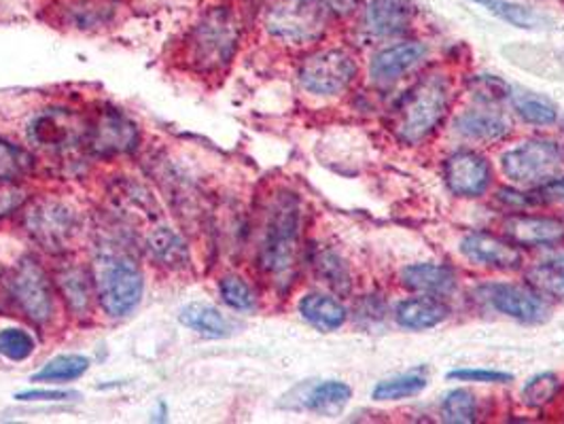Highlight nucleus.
<instances>
[{
  "instance_id": "nucleus-29",
  "label": "nucleus",
  "mask_w": 564,
  "mask_h": 424,
  "mask_svg": "<svg viewBox=\"0 0 564 424\" xmlns=\"http://www.w3.org/2000/svg\"><path fill=\"white\" fill-rule=\"evenodd\" d=\"M34 168V157L24 146L0 137V185L22 183Z\"/></svg>"
},
{
  "instance_id": "nucleus-25",
  "label": "nucleus",
  "mask_w": 564,
  "mask_h": 424,
  "mask_svg": "<svg viewBox=\"0 0 564 424\" xmlns=\"http://www.w3.org/2000/svg\"><path fill=\"white\" fill-rule=\"evenodd\" d=\"M352 396V389L341 380H325L311 387L302 396V407L321 416H338Z\"/></svg>"
},
{
  "instance_id": "nucleus-4",
  "label": "nucleus",
  "mask_w": 564,
  "mask_h": 424,
  "mask_svg": "<svg viewBox=\"0 0 564 424\" xmlns=\"http://www.w3.org/2000/svg\"><path fill=\"white\" fill-rule=\"evenodd\" d=\"M242 36L238 15L229 7H213L185 41V64L202 77L224 73L236 57Z\"/></svg>"
},
{
  "instance_id": "nucleus-36",
  "label": "nucleus",
  "mask_w": 564,
  "mask_h": 424,
  "mask_svg": "<svg viewBox=\"0 0 564 424\" xmlns=\"http://www.w3.org/2000/svg\"><path fill=\"white\" fill-rule=\"evenodd\" d=\"M36 350V339L22 327H4L0 329V357L11 363H22L30 359Z\"/></svg>"
},
{
  "instance_id": "nucleus-27",
  "label": "nucleus",
  "mask_w": 564,
  "mask_h": 424,
  "mask_svg": "<svg viewBox=\"0 0 564 424\" xmlns=\"http://www.w3.org/2000/svg\"><path fill=\"white\" fill-rule=\"evenodd\" d=\"M91 361L84 355H57L52 361H47L43 368L39 369L32 380L34 382H75L79 378H84L89 371Z\"/></svg>"
},
{
  "instance_id": "nucleus-33",
  "label": "nucleus",
  "mask_w": 564,
  "mask_h": 424,
  "mask_svg": "<svg viewBox=\"0 0 564 424\" xmlns=\"http://www.w3.org/2000/svg\"><path fill=\"white\" fill-rule=\"evenodd\" d=\"M561 389H563V382H561V378L556 373H552V371L536 373L522 389V403L527 407L541 410V407L550 405L558 396Z\"/></svg>"
},
{
  "instance_id": "nucleus-38",
  "label": "nucleus",
  "mask_w": 564,
  "mask_h": 424,
  "mask_svg": "<svg viewBox=\"0 0 564 424\" xmlns=\"http://www.w3.org/2000/svg\"><path fill=\"white\" fill-rule=\"evenodd\" d=\"M29 189L22 183H4L0 185V221L24 210L29 204Z\"/></svg>"
},
{
  "instance_id": "nucleus-13",
  "label": "nucleus",
  "mask_w": 564,
  "mask_h": 424,
  "mask_svg": "<svg viewBox=\"0 0 564 424\" xmlns=\"http://www.w3.org/2000/svg\"><path fill=\"white\" fill-rule=\"evenodd\" d=\"M481 302L520 323H541L547 318L545 300L529 284L490 283L478 289Z\"/></svg>"
},
{
  "instance_id": "nucleus-35",
  "label": "nucleus",
  "mask_w": 564,
  "mask_h": 424,
  "mask_svg": "<svg viewBox=\"0 0 564 424\" xmlns=\"http://www.w3.org/2000/svg\"><path fill=\"white\" fill-rule=\"evenodd\" d=\"M442 418L448 424H471L478 421V403L476 396L467 389H454L444 396Z\"/></svg>"
},
{
  "instance_id": "nucleus-37",
  "label": "nucleus",
  "mask_w": 564,
  "mask_h": 424,
  "mask_svg": "<svg viewBox=\"0 0 564 424\" xmlns=\"http://www.w3.org/2000/svg\"><path fill=\"white\" fill-rule=\"evenodd\" d=\"M516 111L531 126H552L558 119L556 107L545 98L533 96V94L516 100Z\"/></svg>"
},
{
  "instance_id": "nucleus-42",
  "label": "nucleus",
  "mask_w": 564,
  "mask_h": 424,
  "mask_svg": "<svg viewBox=\"0 0 564 424\" xmlns=\"http://www.w3.org/2000/svg\"><path fill=\"white\" fill-rule=\"evenodd\" d=\"M497 199L513 213H524L527 208H533L531 194H524V192H518V189H511V187H501L497 192Z\"/></svg>"
},
{
  "instance_id": "nucleus-19",
  "label": "nucleus",
  "mask_w": 564,
  "mask_h": 424,
  "mask_svg": "<svg viewBox=\"0 0 564 424\" xmlns=\"http://www.w3.org/2000/svg\"><path fill=\"white\" fill-rule=\"evenodd\" d=\"M414 11L405 0H367L364 9L366 30L376 39H391L408 32Z\"/></svg>"
},
{
  "instance_id": "nucleus-16",
  "label": "nucleus",
  "mask_w": 564,
  "mask_h": 424,
  "mask_svg": "<svg viewBox=\"0 0 564 424\" xmlns=\"http://www.w3.org/2000/svg\"><path fill=\"white\" fill-rule=\"evenodd\" d=\"M503 233L516 247H556L564 242V219L513 213L503 221Z\"/></svg>"
},
{
  "instance_id": "nucleus-22",
  "label": "nucleus",
  "mask_w": 564,
  "mask_h": 424,
  "mask_svg": "<svg viewBox=\"0 0 564 424\" xmlns=\"http://www.w3.org/2000/svg\"><path fill=\"white\" fill-rule=\"evenodd\" d=\"M456 132L471 141H503L511 132L508 115L495 109H471L456 119Z\"/></svg>"
},
{
  "instance_id": "nucleus-12",
  "label": "nucleus",
  "mask_w": 564,
  "mask_h": 424,
  "mask_svg": "<svg viewBox=\"0 0 564 424\" xmlns=\"http://www.w3.org/2000/svg\"><path fill=\"white\" fill-rule=\"evenodd\" d=\"M57 295L64 302V308L73 318H89L98 306L94 270L79 261H62L52 272Z\"/></svg>"
},
{
  "instance_id": "nucleus-7",
  "label": "nucleus",
  "mask_w": 564,
  "mask_h": 424,
  "mask_svg": "<svg viewBox=\"0 0 564 424\" xmlns=\"http://www.w3.org/2000/svg\"><path fill=\"white\" fill-rule=\"evenodd\" d=\"M9 279L13 308L24 314L32 325L47 329L57 318V289L54 276L34 257H22Z\"/></svg>"
},
{
  "instance_id": "nucleus-34",
  "label": "nucleus",
  "mask_w": 564,
  "mask_h": 424,
  "mask_svg": "<svg viewBox=\"0 0 564 424\" xmlns=\"http://www.w3.org/2000/svg\"><path fill=\"white\" fill-rule=\"evenodd\" d=\"M219 297L227 308L236 312H253L257 308V293L253 286L238 274H227L219 281Z\"/></svg>"
},
{
  "instance_id": "nucleus-43",
  "label": "nucleus",
  "mask_w": 564,
  "mask_h": 424,
  "mask_svg": "<svg viewBox=\"0 0 564 424\" xmlns=\"http://www.w3.org/2000/svg\"><path fill=\"white\" fill-rule=\"evenodd\" d=\"M323 2L334 13V18H348L359 7V0H323Z\"/></svg>"
},
{
  "instance_id": "nucleus-6",
  "label": "nucleus",
  "mask_w": 564,
  "mask_h": 424,
  "mask_svg": "<svg viewBox=\"0 0 564 424\" xmlns=\"http://www.w3.org/2000/svg\"><path fill=\"white\" fill-rule=\"evenodd\" d=\"M22 213L30 240L45 253L68 254L84 231L79 210L56 196L30 199Z\"/></svg>"
},
{
  "instance_id": "nucleus-26",
  "label": "nucleus",
  "mask_w": 564,
  "mask_h": 424,
  "mask_svg": "<svg viewBox=\"0 0 564 424\" xmlns=\"http://www.w3.org/2000/svg\"><path fill=\"white\" fill-rule=\"evenodd\" d=\"M312 268L316 279L327 284L332 291L339 295H348L352 289V276L346 261L334 249H321L312 257Z\"/></svg>"
},
{
  "instance_id": "nucleus-5",
  "label": "nucleus",
  "mask_w": 564,
  "mask_h": 424,
  "mask_svg": "<svg viewBox=\"0 0 564 424\" xmlns=\"http://www.w3.org/2000/svg\"><path fill=\"white\" fill-rule=\"evenodd\" d=\"M334 13L323 0H268L261 24L268 36L286 47H306L325 39Z\"/></svg>"
},
{
  "instance_id": "nucleus-18",
  "label": "nucleus",
  "mask_w": 564,
  "mask_h": 424,
  "mask_svg": "<svg viewBox=\"0 0 564 424\" xmlns=\"http://www.w3.org/2000/svg\"><path fill=\"white\" fill-rule=\"evenodd\" d=\"M144 249L149 259L166 272H183L192 265V251L185 238L166 224H158L149 229Z\"/></svg>"
},
{
  "instance_id": "nucleus-32",
  "label": "nucleus",
  "mask_w": 564,
  "mask_h": 424,
  "mask_svg": "<svg viewBox=\"0 0 564 424\" xmlns=\"http://www.w3.org/2000/svg\"><path fill=\"white\" fill-rule=\"evenodd\" d=\"M426 378L421 373H401L395 378H389V380H382L373 387L371 396L376 401H401V399H408V396L419 395L426 389Z\"/></svg>"
},
{
  "instance_id": "nucleus-9",
  "label": "nucleus",
  "mask_w": 564,
  "mask_h": 424,
  "mask_svg": "<svg viewBox=\"0 0 564 424\" xmlns=\"http://www.w3.org/2000/svg\"><path fill=\"white\" fill-rule=\"evenodd\" d=\"M87 117L66 107H50L32 115L26 128L30 146L47 155H66L85 146Z\"/></svg>"
},
{
  "instance_id": "nucleus-31",
  "label": "nucleus",
  "mask_w": 564,
  "mask_h": 424,
  "mask_svg": "<svg viewBox=\"0 0 564 424\" xmlns=\"http://www.w3.org/2000/svg\"><path fill=\"white\" fill-rule=\"evenodd\" d=\"M476 4H481L486 11H490L492 15L501 18L503 22H508L516 29L535 30L543 26V18L518 2H509V0H474Z\"/></svg>"
},
{
  "instance_id": "nucleus-23",
  "label": "nucleus",
  "mask_w": 564,
  "mask_h": 424,
  "mask_svg": "<svg viewBox=\"0 0 564 424\" xmlns=\"http://www.w3.org/2000/svg\"><path fill=\"white\" fill-rule=\"evenodd\" d=\"M300 314L318 331H336L348 318L344 304L327 293H306L300 300Z\"/></svg>"
},
{
  "instance_id": "nucleus-30",
  "label": "nucleus",
  "mask_w": 564,
  "mask_h": 424,
  "mask_svg": "<svg viewBox=\"0 0 564 424\" xmlns=\"http://www.w3.org/2000/svg\"><path fill=\"white\" fill-rule=\"evenodd\" d=\"M527 284L543 300H564V265L556 261L536 263L527 272Z\"/></svg>"
},
{
  "instance_id": "nucleus-15",
  "label": "nucleus",
  "mask_w": 564,
  "mask_h": 424,
  "mask_svg": "<svg viewBox=\"0 0 564 424\" xmlns=\"http://www.w3.org/2000/svg\"><path fill=\"white\" fill-rule=\"evenodd\" d=\"M460 253L476 265L501 272H511L522 265L520 247H516L508 238L495 236L490 231H474L465 236L460 242Z\"/></svg>"
},
{
  "instance_id": "nucleus-2",
  "label": "nucleus",
  "mask_w": 564,
  "mask_h": 424,
  "mask_svg": "<svg viewBox=\"0 0 564 424\" xmlns=\"http://www.w3.org/2000/svg\"><path fill=\"white\" fill-rule=\"evenodd\" d=\"M451 105L452 87L448 77L440 73L424 75L399 98L389 128L397 141L408 146L421 144L444 123Z\"/></svg>"
},
{
  "instance_id": "nucleus-10",
  "label": "nucleus",
  "mask_w": 564,
  "mask_h": 424,
  "mask_svg": "<svg viewBox=\"0 0 564 424\" xmlns=\"http://www.w3.org/2000/svg\"><path fill=\"white\" fill-rule=\"evenodd\" d=\"M297 77L314 96H336L355 81L357 62L346 50H321L304 57Z\"/></svg>"
},
{
  "instance_id": "nucleus-21",
  "label": "nucleus",
  "mask_w": 564,
  "mask_h": 424,
  "mask_svg": "<svg viewBox=\"0 0 564 424\" xmlns=\"http://www.w3.org/2000/svg\"><path fill=\"white\" fill-rule=\"evenodd\" d=\"M448 314H451V308L446 306V302L442 297L416 295V297H408V300L399 302L395 318L403 329L424 331V329H433V327L442 325L448 318Z\"/></svg>"
},
{
  "instance_id": "nucleus-17",
  "label": "nucleus",
  "mask_w": 564,
  "mask_h": 424,
  "mask_svg": "<svg viewBox=\"0 0 564 424\" xmlns=\"http://www.w3.org/2000/svg\"><path fill=\"white\" fill-rule=\"evenodd\" d=\"M429 54L421 41H405L378 52L369 64V77L378 85H391L414 70Z\"/></svg>"
},
{
  "instance_id": "nucleus-39",
  "label": "nucleus",
  "mask_w": 564,
  "mask_h": 424,
  "mask_svg": "<svg viewBox=\"0 0 564 424\" xmlns=\"http://www.w3.org/2000/svg\"><path fill=\"white\" fill-rule=\"evenodd\" d=\"M451 380L458 382H476V384H508L513 380L511 373L497 369H454L448 373Z\"/></svg>"
},
{
  "instance_id": "nucleus-1",
  "label": "nucleus",
  "mask_w": 564,
  "mask_h": 424,
  "mask_svg": "<svg viewBox=\"0 0 564 424\" xmlns=\"http://www.w3.org/2000/svg\"><path fill=\"white\" fill-rule=\"evenodd\" d=\"M302 259V206L291 194L272 199L261 240L257 247V265L265 281L279 291H289L297 279Z\"/></svg>"
},
{
  "instance_id": "nucleus-41",
  "label": "nucleus",
  "mask_w": 564,
  "mask_h": 424,
  "mask_svg": "<svg viewBox=\"0 0 564 424\" xmlns=\"http://www.w3.org/2000/svg\"><path fill=\"white\" fill-rule=\"evenodd\" d=\"M79 393L75 391H47V389H34V391H24L18 393V401H34V403H57V401H75Z\"/></svg>"
},
{
  "instance_id": "nucleus-3",
  "label": "nucleus",
  "mask_w": 564,
  "mask_h": 424,
  "mask_svg": "<svg viewBox=\"0 0 564 424\" xmlns=\"http://www.w3.org/2000/svg\"><path fill=\"white\" fill-rule=\"evenodd\" d=\"M98 308L109 318H126L141 306L144 276L137 259L121 244H100L94 261Z\"/></svg>"
},
{
  "instance_id": "nucleus-20",
  "label": "nucleus",
  "mask_w": 564,
  "mask_h": 424,
  "mask_svg": "<svg viewBox=\"0 0 564 424\" xmlns=\"http://www.w3.org/2000/svg\"><path fill=\"white\" fill-rule=\"evenodd\" d=\"M401 284L410 293L448 297L456 289V274L442 263H414L401 272Z\"/></svg>"
},
{
  "instance_id": "nucleus-14",
  "label": "nucleus",
  "mask_w": 564,
  "mask_h": 424,
  "mask_svg": "<svg viewBox=\"0 0 564 424\" xmlns=\"http://www.w3.org/2000/svg\"><path fill=\"white\" fill-rule=\"evenodd\" d=\"M444 178L456 198H481L492 185V168L476 151H456L444 162Z\"/></svg>"
},
{
  "instance_id": "nucleus-28",
  "label": "nucleus",
  "mask_w": 564,
  "mask_h": 424,
  "mask_svg": "<svg viewBox=\"0 0 564 424\" xmlns=\"http://www.w3.org/2000/svg\"><path fill=\"white\" fill-rule=\"evenodd\" d=\"M111 0H70L66 4V18L75 29H100L113 15Z\"/></svg>"
},
{
  "instance_id": "nucleus-40",
  "label": "nucleus",
  "mask_w": 564,
  "mask_h": 424,
  "mask_svg": "<svg viewBox=\"0 0 564 424\" xmlns=\"http://www.w3.org/2000/svg\"><path fill=\"white\" fill-rule=\"evenodd\" d=\"M529 194L533 206H564V174L533 187Z\"/></svg>"
},
{
  "instance_id": "nucleus-11",
  "label": "nucleus",
  "mask_w": 564,
  "mask_h": 424,
  "mask_svg": "<svg viewBox=\"0 0 564 424\" xmlns=\"http://www.w3.org/2000/svg\"><path fill=\"white\" fill-rule=\"evenodd\" d=\"M139 141V126L121 111H98L87 119L85 149L96 157H119L132 153Z\"/></svg>"
},
{
  "instance_id": "nucleus-8",
  "label": "nucleus",
  "mask_w": 564,
  "mask_h": 424,
  "mask_svg": "<svg viewBox=\"0 0 564 424\" xmlns=\"http://www.w3.org/2000/svg\"><path fill=\"white\" fill-rule=\"evenodd\" d=\"M564 168V149L556 141L531 139L501 157V170L516 185L539 187L550 178L558 176Z\"/></svg>"
},
{
  "instance_id": "nucleus-24",
  "label": "nucleus",
  "mask_w": 564,
  "mask_h": 424,
  "mask_svg": "<svg viewBox=\"0 0 564 424\" xmlns=\"http://www.w3.org/2000/svg\"><path fill=\"white\" fill-rule=\"evenodd\" d=\"M181 325L202 338L221 339L231 334V323L224 312L210 304H189L178 314Z\"/></svg>"
}]
</instances>
